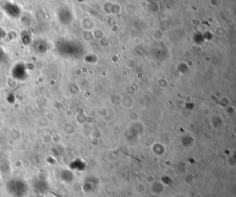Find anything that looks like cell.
Returning a JSON list of instances; mask_svg holds the SVG:
<instances>
[{
  "instance_id": "6da1fadb",
  "label": "cell",
  "mask_w": 236,
  "mask_h": 197,
  "mask_svg": "<svg viewBox=\"0 0 236 197\" xmlns=\"http://www.w3.org/2000/svg\"><path fill=\"white\" fill-rule=\"evenodd\" d=\"M2 9L7 15H9L10 17L13 18V19H17L21 15V10L20 7L17 4L12 3V2L5 3L2 6Z\"/></svg>"
},
{
  "instance_id": "7a4b0ae2",
  "label": "cell",
  "mask_w": 236,
  "mask_h": 197,
  "mask_svg": "<svg viewBox=\"0 0 236 197\" xmlns=\"http://www.w3.org/2000/svg\"><path fill=\"white\" fill-rule=\"evenodd\" d=\"M13 78L18 80H24L27 78L28 73L26 66L22 63H18L12 69Z\"/></svg>"
},
{
  "instance_id": "3957f363",
  "label": "cell",
  "mask_w": 236,
  "mask_h": 197,
  "mask_svg": "<svg viewBox=\"0 0 236 197\" xmlns=\"http://www.w3.org/2000/svg\"><path fill=\"white\" fill-rule=\"evenodd\" d=\"M57 17L60 22L63 24H66L70 22L71 19V13L69 10L65 9V8L60 9L59 11L57 12Z\"/></svg>"
},
{
  "instance_id": "277c9868",
  "label": "cell",
  "mask_w": 236,
  "mask_h": 197,
  "mask_svg": "<svg viewBox=\"0 0 236 197\" xmlns=\"http://www.w3.org/2000/svg\"><path fill=\"white\" fill-rule=\"evenodd\" d=\"M35 50L40 53H44L48 49V46L46 45V42L42 41H39L35 44Z\"/></svg>"
},
{
  "instance_id": "5b68a950",
  "label": "cell",
  "mask_w": 236,
  "mask_h": 197,
  "mask_svg": "<svg viewBox=\"0 0 236 197\" xmlns=\"http://www.w3.org/2000/svg\"><path fill=\"white\" fill-rule=\"evenodd\" d=\"M21 38H22V42L24 44H28L30 43L31 36L27 31H24V32H22V35H21Z\"/></svg>"
}]
</instances>
